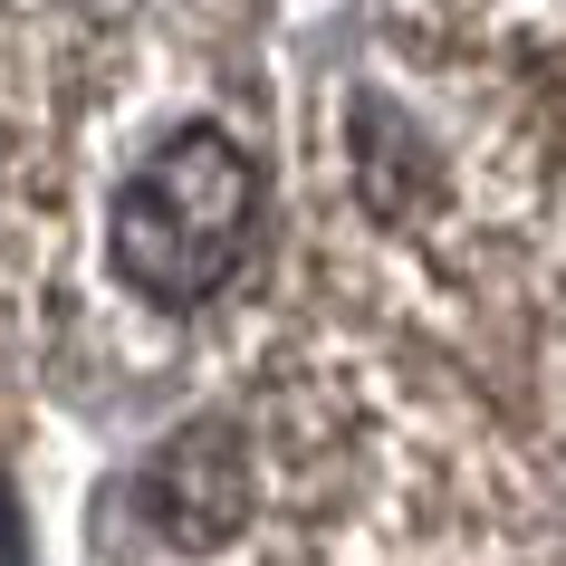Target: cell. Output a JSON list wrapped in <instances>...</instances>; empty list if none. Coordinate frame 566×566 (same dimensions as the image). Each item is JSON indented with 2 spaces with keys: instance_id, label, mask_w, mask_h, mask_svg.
Wrapping results in <instances>:
<instances>
[{
  "instance_id": "cell-1",
  "label": "cell",
  "mask_w": 566,
  "mask_h": 566,
  "mask_svg": "<svg viewBox=\"0 0 566 566\" xmlns=\"http://www.w3.org/2000/svg\"><path fill=\"white\" fill-rule=\"evenodd\" d=\"M125 537L145 566H537L547 480L461 365L298 298L135 461Z\"/></svg>"
},
{
  "instance_id": "cell-2",
  "label": "cell",
  "mask_w": 566,
  "mask_h": 566,
  "mask_svg": "<svg viewBox=\"0 0 566 566\" xmlns=\"http://www.w3.org/2000/svg\"><path fill=\"white\" fill-rule=\"evenodd\" d=\"M289 240L317 298L480 365L566 442V87L385 20L289 154Z\"/></svg>"
},
{
  "instance_id": "cell-4",
  "label": "cell",
  "mask_w": 566,
  "mask_h": 566,
  "mask_svg": "<svg viewBox=\"0 0 566 566\" xmlns=\"http://www.w3.org/2000/svg\"><path fill=\"white\" fill-rule=\"evenodd\" d=\"M106 30L96 0H0V346L49 327L67 250V182Z\"/></svg>"
},
{
  "instance_id": "cell-5",
  "label": "cell",
  "mask_w": 566,
  "mask_h": 566,
  "mask_svg": "<svg viewBox=\"0 0 566 566\" xmlns=\"http://www.w3.org/2000/svg\"><path fill=\"white\" fill-rule=\"evenodd\" d=\"M394 20L442 30L461 49H490V59L537 67L566 87V0H394Z\"/></svg>"
},
{
  "instance_id": "cell-3",
  "label": "cell",
  "mask_w": 566,
  "mask_h": 566,
  "mask_svg": "<svg viewBox=\"0 0 566 566\" xmlns=\"http://www.w3.org/2000/svg\"><path fill=\"white\" fill-rule=\"evenodd\" d=\"M289 164L221 67L116 59L96 77L77 182H67L59 298H77L125 365L192 375L240 365L298 298H279Z\"/></svg>"
}]
</instances>
